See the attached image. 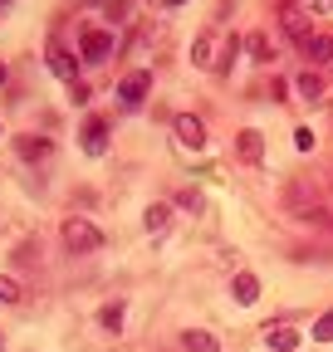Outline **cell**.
<instances>
[{
	"label": "cell",
	"mask_w": 333,
	"mask_h": 352,
	"mask_svg": "<svg viewBox=\"0 0 333 352\" xmlns=\"http://www.w3.org/2000/svg\"><path fill=\"white\" fill-rule=\"evenodd\" d=\"M64 245H69L74 254H94V250L103 245V230L94 226L89 215H69V220H64Z\"/></svg>",
	"instance_id": "obj_1"
},
{
	"label": "cell",
	"mask_w": 333,
	"mask_h": 352,
	"mask_svg": "<svg viewBox=\"0 0 333 352\" xmlns=\"http://www.w3.org/2000/svg\"><path fill=\"white\" fill-rule=\"evenodd\" d=\"M177 142H182V147H191V152H201V147H206V122H201L196 113H182V118H177Z\"/></svg>",
	"instance_id": "obj_2"
},
{
	"label": "cell",
	"mask_w": 333,
	"mask_h": 352,
	"mask_svg": "<svg viewBox=\"0 0 333 352\" xmlns=\"http://www.w3.org/2000/svg\"><path fill=\"white\" fill-rule=\"evenodd\" d=\"M147 88H152V74H142V69H138V74H128V78L118 83V98L128 103V108H138V103L147 98Z\"/></svg>",
	"instance_id": "obj_3"
},
{
	"label": "cell",
	"mask_w": 333,
	"mask_h": 352,
	"mask_svg": "<svg viewBox=\"0 0 333 352\" xmlns=\"http://www.w3.org/2000/svg\"><path fill=\"white\" fill-rule=\"evenodd\" d=\"M113 54V34L108 30H89V34H83V59H89V64H103Z\"/></svg>",
	"instance_id": "obj_4"
},
{
	"label": "cell",
	"mask_w": 333,
	"mask_h": 352,
	"mask_svg": "<svg viewBox=\"0 0 333 352\" xmlns=\"http://www.w3.org/2000/svg\"><path fill=\"white\" fill-rule=\"evenodd\" d=\"M299 50H304V59H314V64H333V34H304Z\"/></svg>",
	"instance_id": "obj_5"
},
{
	"label": "cell",
	"mask_w": 333,
	"mask_h": 352,
	"mask_svg": "<svg viewBox=\"0 0 333 352\" xmlns=\"http://www.w3.org/2000/svg\"><path fill=\"white\" fill-rule=\"evenodd\" d=\"M235 152H240V162H260L265 157V138L255 127H245V132H235Z\"/></svg>",
	"instance_id": "obj_6"
},
{
	"label": "cell",
	"mask_w": 333,
	"mask_h": 352,
	"mask_svg": "<svg viewBox=\"0 0 333 352\" xmlns=\"http://www.w3.org/2000/svg\"><path fill=\"white\" fill-rule=\"evenodd\" d=\"M83 152H89V157H103L108 152V122H89V127H83Z\"/></svg>",
	"instance_id": "obj_7"
},
{
	"label": "cell",
	"mask_w": 333,
	"mask_h": 352,
	"mask_svg": "<svg viewBox=\"0 0 333 352\" xmlns=\"http://www.w3.org/2000/svg\"><path fill=\"white\" fill-rule=\"evenodd\" d=\"M230 294H235V303H255V298H260V279L250 274V270H240V274L230 279Z\"/></svg>",
	"instance_id": "obj_8"
},
{
	"label": "cell",
	"mask_w": 333,
	"mask_h": 352,
	"mask_svg": "<svg viewBox=\"0 0 333 352\" xmlns=\"http://www.w3.org/2000/svg\"><path fill=\"white\" fill-rule=\"evenodd\" d=\"M265 342H270L275 352H294V347H299L304 338H299L294 328H265Z\"/></svg>",
	"instance_id": "obj_9"
},
{
	"label": "cell",
	"mask_w": 333,
	"mask_h": 352,
	"mask_svg": "<svg viewBox=\"0 0 333 352\" xmlns=\"http://www.w3.org/2000/svg\"><path fill=\"white\" fill-rule=\"evenodd\" d=\"M182 347H186V352H221V342H216L211 333H201V328H191V333L182 338Z\"/></svg>",
	"instance_id": "obj_10"
},
{
	"label": "cell",
	"mask_w": 333,
	"mask_h": 352,
	"mask_svg": "<svg viewBox=\"0 0 333 352\" xmlns=\"http://www.w3.org/2000/svg\"><path fill=\"white\" fill-rule=\"evenodd\" d=\"M245 50H250V59H260V64H270V59H275L270 34H250V39H245Z\"/></svg>",
	"instance_id": "obj_11"
},
{
	"label": "cell",
	"mask_w": 333,
	"mask_h": 352,
	"mask_svg": "<svg viewBox=\"0 0 333 352\" xmlns=\"http://www.w3.org/2000/svg\"><path fill=\"white\" fill-rule=\"evenodd\" d=\"M15 147H20V157H25V162H39V157H50V138H20Z\"/></svg>",
	"instance_id": "obj_12"
},
{
	"label": "cell",
	"mask_w": 333,
	"mask_h": 352,
	"mask_svg": "<svg viewBox=\"0 0 333 352\" xmlns=\"http://www.w3.org/2000/svg\"><path fill=\"white\" fill-rule=\"evenodd\" d=\"M50 69L59 74V78H69V83H78V74H74V59L59 50V44H54V50H50Z\"/></svg>",
	"instance_id": "obj_13"
},
{
	"label": "cell",
	"mask_w": 333,
	"mask_h": 352,
	"mask_svg": "<svg viewBox=\"0 0 333 352\" xmlns=\"http://www.w3.org/2000/svg\"><path fill=\"white\" fill-rule=\"evenodd\" d=\"M284 30H289V34H294V39H304V34H309V15H304V10H294V6H289V10H284Z\"/></svg>",
	"instance_id": "obj_14"
},
{
	"label": "cell",
	"mask_w": 333,
	"mask_h": 352,
	"mask_svg": "<svg viewBox=\"0 0 333 352\" xmlns=\"http://www.w3.org/2000/svg\"><path fill=\"white\" fill-rule=\"evenodd\" d=\"M299 94H304L309 103H319V98H323V78H319V74H299Z\"/></svg>",
	"instance_id": "obj_15"
},
{
	"label": "cell",
	"mask_w": 333,
	"mask_h": 352,
	"mask_svg": "<svg viewBox=\"0 0 333 352\" xmlns=\"http://www.w3.org/2000/svg\"><path fill=\"white\" fill-rule=\"evenodd\" d=\"M147 230H166V220H172V206H147Z\"/></svg>",
	"instance_id": "obj_16"
},
{
	"label": "cell",
	"mask_w": 333,
	"mask_h": 352,
	"mask_svg": "<svg viewBox=\"0 0 333 352\" xmlns=\"http://www.w3.org/2000/svg\"><path fill=\"white\" fill-rule=\"evenodd\" d=\"M98 318H103V328H108V333H118V328H122V303H108Z\"/></svg>",
	"instance_id": "obj_17"
},
{
	"label": "cell",
	"mask_w": 333,
	"mask_h": 352,
	"mask_svg": "<svg viewBox=\"0 0 333 352\" xmlns=\"http://www.w3.org/2000/svg\"><path fill=\"white\" fill-rule=\"evenodd\" d=\"M191 59H196V64H211V39H206V34H196V44H191Z\"/></svg>",
	"instance_id": "obj_18"
},
{
	"label": "cell",
	"mask_w": 333,
	"mask_h": 352,
	"mask_svg": "<svg viewBox=\"0 0 333 352\" xmlns=\"http://www.w3.org/2000/svg\"><path fill=\"white\" fill-rule=\"evenodd\" d=\"M314 338H319V342H333V314H323V318L314 323Z\"/></svg>",
	"instance_id": "obj_19"
},
{
	"label": "cell",
	"mask_w": 333,
	"mask_h": 352,
	"mask_svg": "<svg viewBox=\"0 0 333 352\" xmlns=\"http://www.w3.org/2000/svg\"><path fill=\"white\" fill-rule=\"evenodd\" d=\"M20 298V289H15V279H0V303H15Z\"/></svg>",
	"instance_id": "obj_20"
},
{
	"label": "cell",
	"mask_w": 333,
	"mask_h": 352,
	"mask_svg": "<svg viewBox=\"0 0 333 352\" xmlns=\"http://www.w3.org/2000/svg\"><path fill=\"white\" fill-rule=\"evenodd\" d=\"M294 147H299V152H309V147H314V132H309V127H299V132H294Z\"/></svg>",
	"instance_id": "obj_21"
},
{
	"label": "cell",
	"mask_w": 333,
	"mask_h": 352,
	"mask_svg": "<svg viewBox=\"0 0 333 352\" xmlns=\"http://www.w3.org/2000/svg\"><path fill=\"white\" fill-rule=\"evenodd\" d=\"M166 6H186V0H166Z\"/></svg>",
	"instance_id": "obj_22"
},
{
	"label": "cell",
	"mask_w": 333,
	"mask_h": 352,
	"mask_svg": "<svg viewBox=\"0 0 333 352\" xmlns=\"http://www.w3.org/2000/svg\"><path fill=\"white\" fill-rule=\"evenodd\" d=\"M0 83H6V64H0Z\"/></svg>",
	"instance_id": "obj_23"
}]
</instances>
